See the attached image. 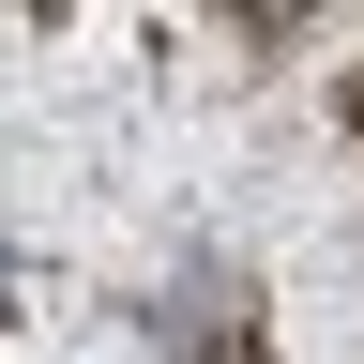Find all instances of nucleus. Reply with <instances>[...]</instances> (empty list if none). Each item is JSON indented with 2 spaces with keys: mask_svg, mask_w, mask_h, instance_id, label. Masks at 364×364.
<instances>
[{
  "mask_svg": "<svg viewBox=\"0 0 364 364\" xmlns=\"http://www.w3.org/2000/svg\"><path fill=\"white\" fill-rule=\"evenodd\" d=\"M0 273H16V258H0Z\"/></svg>",
  "mask_w": 364,
  "mask_h": 364,
  "instance_id": "f257e3e1",
  "label": "nucleus"
}]
</instances>
